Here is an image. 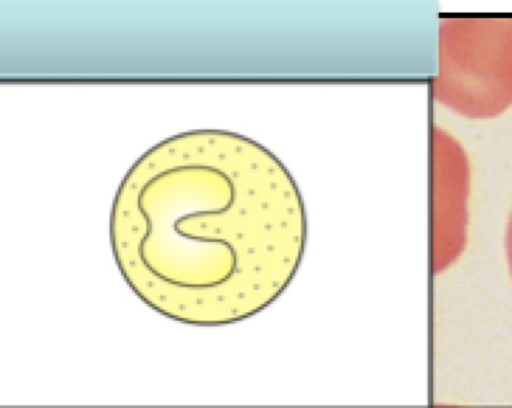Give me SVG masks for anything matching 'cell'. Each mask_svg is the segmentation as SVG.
Masks as SVG:
<instances>
[{
	"label": "cell",
	"mask_w": 512,
	"mask_h": 408,
	"mask_svg": "<svg viewBox=\"0 0 512 408\" xmlns=\"http://www.w3.org/2000/svg\"><path fill=\"white\" fill-rule=\"evenodd\" d=\"M124 279L165 316L227 324L290 285L306 250L302 193L251 138L224 130L169 137L138 158L112 209Z\"/></svg>",
	"instance_id": "1"
},
{
	"label": "cell",
	"mask_w": 512,
	"mask_h": 408,
	"mask_svg": "<svg viewBox=\"0 0 512 408\" xmlns=\"http://www.w3.org/2000/svg\"><path fill=\"white\" fill-rule=\"evenodd\" d=\"M431 268H451L466 248L470 164L465 148L438 124L431 137Z\"/></svg>",
	"instance_id": "3"
},
{
	"label": "cell",
	"mask_w": 512,
	"mask_h": 408,
	"mask_svg": "<svg viewBox=\"0 0 512 408\" xmlns=\"http://www.w3.org/2000/svg\"><path fill=\"white\" fill-rule=\"evenodd\" d=\"M432 99L466 119L512 106V17H442Z\"/></svg>",
	"instance_id": "2"
},
{
	"label": "cell",
	"mask_w": 512,
	"mask_h": 408,
	"mask_svg": "<svg viewBox=\"0 0 512 408\" xmlns=\"http://www.w3.org/2000/svg\"><path fill=\"white\" fill-rule=\"evenodd\" d=\"M505 250H507V261L512 276V213L508 221L507 235H505Z\"/></svg>",
	"instance_id": "4"
}]
</instances>
